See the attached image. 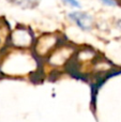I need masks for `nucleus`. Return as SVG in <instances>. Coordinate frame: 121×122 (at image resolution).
<instances>
[{
  "mask_svg": "<svg viewBox=\"0 0 121 122\" xmlns=\"http://www.w3.org/2000/svg\"><path fill=\"white\" fill-rule=\"evenodd\" d=\"M36 36L33 31L27 26L19 25L16 26L11 32L10 36V46L17 49H32L35 42Z\"/></svg>",
  "mask_w": 121,
  "mask_h": 122,
  "instance_id": "20e7f679",
  "label": "nucleus"
},
{
  "mask_svg": "<svg viewBox=\"0 0 121 122\" xmlns=\"http://www.w3.org/2000/svg\"><path fill=\"white\" fill-rule=\"evenodd\" d=\"M1 53L0 73L12 78H30L41 70V60L32 49H17L6 47Z\"/></svg>",
  "mask_w": 121,
  "mask_h": 122,
  "instance_id": "f257e3e1",
  "label": "nucleus"
},
{
  "mask_svg": "<svg viewBox=\"0 0 121 122\" xmlns=\"http://www.w3.org/2000/svg\"><path fill=\"white\" fill-rule=\"evenodd\" d=\"M76 51V47L64 41L44 60L45 64L53 69L51 71L66 69L74 59Z\"/></svg>",
  "mask_w": 121,
  "mask_h": 122,
  "instance_id": "f03ea898",
  "label": "nucleus"
},
{
  "mask_svg": "<svg viewBox=\"0 0 121 122\" xmlns=\"http://www.w3.org/2000/svg\"><path fill=\"white\" fill-rule=\"evenodd\" d=\"M62 34L48 32L36 36L32 51L40 60H45L61 43L64 42Z\"/></svg>",
  "mask_w": 121,
  "mask_h": 122,
  "instance_id": "7ed1b4c3",
  "label": "nucleus"
},
{
  "mask_svg": "<svg viewBox=\"0 0 121 122\" xmlns=\"http://www.w3.org/2000/svg\"><path fill=\"white\" fill-rule=\"evenodd\" d=\"M40 0H10V2L16 4L24 10H32L39 4Z\"/></svg>",
  "mask_w": 121,
  "mask_h": 122,
  "instance_id": "423d86ee",
  "label": "nucleus"
},
{
  "mask_svg": "<svg viewBox=\"0 0 121 122\" xmlns=\"http://www.w3.org/2000/svg\"><path fill=\"white\" fill-rule=\"evenodd\" d=\"M101 4L107 6V8H117L119 5L118 0H98Z\"/></svg>",
  "mask_w": 121,
  "mask_h": 122,
  "instance_id": "6e6552de",
  "label": "nucleus"
},
{
  "mask_svg": "<svg viewBox=\"0 0 121 122\" xmlns=\"http://www.w3.org/2000/svg\"><path fill=\"white\" fill-rule=\"evenodd\" d=\"M61 2L71 9H75V10H81L83 9V4L79 0H61Z\"/></svg>",
  "mask_w": 121,
  "mask_h": 122,
  "instance_id": "0eeeda50",
  "label": "nucleus"
},
{
  "mask_svg": "<svg viewBox=\"0 0 121 122\" xmlns=\"http://www.w3.org/2000/svg\"><path fill=\"white\" fill-rule=\"evenodd\" d=\"M116 27H117L119 30H121V18L117 19V21H116Z\"/></svg>",
  "mask_w": 121,
  "mask_h": 122,
  "instance_id": "1a4fd4ad",
  "label": "nucleus"
},
{
  "mask_svg": "<svg viewBox=\"0 0 121 122\" xmlns=\"http://www.w3.org/2000/svg\"><path fill=\"white\" fill-rule=\"evenodd\" d=\"M68 19L72 21L81 31L83 32H91L96 26L94 17L90 13L81 10L71 11L68 13Z\"/></svg>",
  "mask_w": 121,
  "mask_h": 122,
  "instance_id": "39448f33",
  "label": "nucleus"
}]
</instances>
